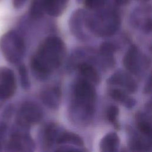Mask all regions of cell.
Wrapping results in <instances>:
<instances>
[{
    "instance_id": "cell-1",
    "label": "cell",
    "mask_w": 152,
    "mask_h": 152,
    "mask_svg": "<svg viewBox=\"0 0 152 152\" xmlns=\"http://www.w3.org/2000/svg\"><path fill=\"white\" fill-rule=\"evenodd\" d=\"M65 45L57 36L47 37L39 47L31 61L34 75L40 80H44L63 61L65 55Z\"/></svg>"
},
{
    "instance_id": "cell-2",
    "label": "cell",
    "mask_w": 152,
    "mask_h": 152,
    "mask_svg": "<svg viewBox=\"0 0 152 152\" xmlns=\"http://www.w3.org/2000/svg\"><path fill=\"white\" fill-rule=\"evenodd\" d=\"M120 24L118 12L107 5L95 10L93 14L87 13L86 17L87 29L99 36H112L118 30Z\"/></svg>"
},
{
    "instance_id": "cell-3",
    "label": "cell",
    "mask_w": 152,
    "mask_h": 152,
    "mask_svg": "<svg viewBox=\"0 0 152 152\" xmlns=\"http://www.w3.org/2000/svg\"><path fill=\"white\" fill-rule=\"evenodd\" d=\"M75 104L78 112L91 118L94 111L96 93L93 84L81 78L78 80L73 89Z\"/></svg>"
},
{
    "instance_id": "cell-4",
    "label": "cell",
    "mask_w": 152,
    "mask_h": 152,
    "mask_svg": "<svg viewBox=\"0 0 152 152\" xmlns=\"http://www.w3.org/2000/svg\"><path fill=\"white\" fill-rule=\"evenodd\" d=\"M0 50L9 62H19L25 52V44L22 36L14 30L7 32L0 39Z\"/></svg>"
},
{
    "instance_id": "cell-5",
    "label": "cell",
    "mask_w": 152,
    "mask_h": 152,
    "mask_svg": "<svg viewBox=\"0 0 152 152\" xmlns=\"http://www.w3.org/2000/svg\"><path fill=\"white\" fill-rule=\"evenodd\" d=\"M42 116L41 108L33 102H27L21 106L17 116V121L21 127L27 128L38 124Z\"/></svg>"
},
{
    "instance_id": "cell-6",
    "label": "cell",
    "mask_w": 152,
    "mask_h": 152,
    "mask_svg": "<svg viewBox=\"0 0 152 152\" xmlns=\"http://www.w3.org/2000/svg\"><path fill=\"white\" fill-rule=\"evenodd\" d=\"M16 89L14 74L10 69L0 68V100H5L11 97Z\"/></svg>"
},
{
    "instance_id": "cell-7",
    "label": "cell",
    "mask_w": 152,
    "mask_h": 152,
    "mask_svg": "<svg viewBox=\"0 0 152 152\" xmlns=\"http://www.w3.org/2000/svg\"><path fill=\"white\" fill-rule=\"evenodd\" d=\"M7 147L9 151H30L33 150L34 145L28 134L16 131L11 134Z\"/></svg>"
},
{
    "instance_id": "cell-8",
    "label": "cell",
    "mask_w": 152,
    "mask_h": 152,
    "mask_svg": "<svg viewBox=\"0 0 152 152\" xmlns=\"http://www.w3.org/2000/svg\"><path fill=\"white\" fill-rule=\"evenodd\" d=\"M110 85L119 86L125 91L133 93L137 90V84L133 78L127 72L118 71L114 73L107 81Z\"/></svg>"
},
{
    "instance_id": "cell-9",
    "label": "cell",
    "mask_w": 152,
    "mask_h": 152,
    "mask_svg": "<svg viewBox=\"0 0 152 152\" xmlns=\"http://www.w3.org/2000/svg\"><path fill=\"white\" fill-rule=\"evenodd\" d=\"M87 12L83 9L75 10L71 15L69 21L71 31L78 38L85 37L84 29L87 27L86 17Z\"/></svg>"
},
{
    "instance_id": "cell-10",
    "label": "cell",
    "mask_w": 152,
    "mask_h": 152,
    "mask_svg": "<svg viewBox=\"0 0 152 152\" xmlns=\"http://www.w3.org/2000/svg\"><path fill=\"white\" fill-rule=\"evenodd\" d=\"M138 48L135 45L128 49L123 58V64L127 71L133 74H137L141 64Z\"/></svg>"
},
{
    "instance_id": "cell-11",
    "label": "cell",
    "mask_w": 152,
    "mask_h": 152,
    "mask_svg": "<svg viewBox=\"0 0 152 152\" xmlns=\"http://www.w3.org/2000/svg\"><path fill=\"white\" fill-rule=\"evenodd\" d=\"M40 97L46 106L51 109H56L61 102V90L58 87H48L42 91Z\"/></svg>"
},
{
    "instance_id": "cell-12",
    "label": "cell",
    "mask_w": 152,
    "mask_h": 152,
    "mask_svg": "<svg viewBox=\"0 0 152 152\" xmlns=\"http://www.w3.org/2000/svg\"><path fill=\"white\" fill-rule=\"evenodd\" d=\"M45 13L53 17L61 15L66 9L69 0H41Z\"/></svg>"
},
{
    "instance_id": "cell-13",
    "label": "cell",
    "mask_w": 152,
    "mask_h": 152,
    "mask_svg": "<svg viewBox=\"0 0 152 152\" xmlns=\"http://www.w3.org/2000/svg\"><path fill=\"white\" fill-rule=\"evenodd\" d=\"M119 145V138L113 132L105 135L100 142V150L103 152H115L118 150Z\"/></svg>"
},
{
    "instance_id": "cell-14",
    "label": "cell",
    "mask_w": 152,
    "mask_h": 152,
    "mask_svg": "<svg viewBox=\"0 0 152 152\" xmlns=\"http://www.w3.org/2000/svg\"><path fill=\"white\" fill-rule=\"evenodd\" d=\"M78 69L83 78L92 84H97L100 81V76L92 65L85 62L81 63L78 65Z\"/></svg>"
},
{
    "instance_id": "cell-15",
    "label": "cell",
    "mask_w": 152,
    "mask_h": 152,
    "mask_svg": "<svg viewBox=\"0 0 152 152\" xmlns=\"http://www.w3.org/2000/svg\"><path fill=\"white\" fill-rule=\"evenodd\" d=\"M109 95L114 100L122 103L127 108L132 107L135 104V100L129 96L127 92L119 88H112L109 91Z\"/></svg>"
},
{
    "instance_id": "cell-16",
    "label": "cell",
    "mask_w": 152,
    "mask_h": 152,
    "mask_svg": "<svg viewBox=\"0 0 152 152\" xmlns=\"http://www.w3.org/2000/svg\"><path fill=\"white\" fill-rule=\"evenodd\" d=\"M56 143L58 144L68 143L79 147L84 145V142L79 135L68 131L59 132L56 138Z\"/></svg>"
},
{
    "instance_id": "cell-17",
    "label": "cell",
    "mask_w": 152,
    "mask_h": 152,
    "mask_svg": "<svg viewBox=\"0 0 152 152\" xmlns=\"http://www.w3.org/2000/svg\"><path fill=\"white\" fill-rule=\"evenodd\" d=\"M137 125L140 133L146 138H150L151 134V124L150 121L144 113H137Z\"/></svg>"
},
{
    "instance_id": "cell-18",
    "label": "cell",
    "mask_w": 152,
    "mask_h": 152,
    "mask_svg": "<svg viewBox=\"0 0 152 152\" xmlns=\"http://www.w3.org/2000/svg\"><path fill=\"white\" fill-rule=\"evenodd\" d=\"M59 134L57 125L54 124L48 125L44 131V142L46 147H50L56 143V138Z\"/></svg>"
},
{
    "instance_id": "cell-19",
    "label": "cell",
    "mask_w": 152,
    "mask_h": 152,
    "mask_svg": "<svg viewBox=\"0 0 152 152\" xmlns=\"http://www.w3.org/2000/svg\"><path fill=\"white\" fill-rule=\"evenodd\" d=\"M45 13L41 0H32L30 10V16L33 19H39Z\"/></svg>"
},
{
    "instance_id": "cell-20",
    "label": "cell",
    "mask_w": 152,
    "mask_h": 152,
    "mask_svg": "<svg viewBox=\"0 0 152 152\" xmlns=\"http://www.w3.org/2000/svg\"><path fill=\"white\" fill-rule=\"evenodd\" d=\"M119 115V109L117 106L112 105L110 106L106 112V117L107 120L112 124L116 128H119V124L118 122V116Z\"/></svg>"
},
{
    "instance_id": "cell-21",
    "label": "cell",
    "mask_w": 152,
    "mask_h": 152,
    "mask_svg": "<svg viewBox=\"0 0 152 152\" xmlns=\"http://www.w3.org/2000/svg\"><path fill=\"white\" fill-rule=\"evenodd\" d=\"M115 50L116 48L115 46L109 42H104L101 45L100 48V52L102 55L109 59H112Z\"/></svg>"
},
{
    "instance_id": "cell-22",
    "label": "cell",
    "mask_w": 152,
    "mask_h": 152,
    "mask_svg": "<svg viewBox=\"0 0 152 152\" xmlns=\"http://www.w3.org/2000/svg\"><path fill=\"white\" fill-rule=\"evenodd\" d=\"M107 2V0H84L83 2L87 8L93 11L104 7Z\"/></svg>"
},
{
    "instance_id": "cell-23",
    "label": "cell",
    "mask_w": 152,
    "mask_h": 152,
    "mask_svg": "<svg viewBox=\"0 0 152 152\" xmlns=\"http://www.w3.org/2000/svg\"><path fill=\"white\" fill-rule=\"evenodd\" d=\"M18 72L22 87L25 89H28L30 87V81L26 66L24 65H20Z\"/></svg>"
},
{
    "instance_id": "cell-24",
    "label": "cell",
    "mask_w": 152,
    "mask_h": 152,
    "mask_svg": "<svg viewBox=\"0 0 152 152\" xmlns=\"http://www.w3.org/2000/svg\"><path fill=\"white\" fill-rule=\"evenodd\" d=\"M27 0H12L13 7L16 9L21 8L26 2Z\"/></svg>"
},
{
    "instance_id": "cell-25",
    "label": "cell",
    "mask_w": 152,
    "mask_h": 152,
    "mask_svg": "<svg viewBox=\"0 0 152 152\" xmlns=\"http://www.w3.org/2000/svg\"><path fill=\"white\" fill-rule=\"evenodd\" d=\"M151 90V76L149 77L146 84L145 86L144 87V93L146 94H148L150 93Z\"/></svg>"
},
{
    "instance_id": "cell-26",
    "label": "cell",
    "mask_w": 152,
    "mask_h": 152,
    "mask_svg": "<svg viewBox=\"0 0 152 152\" xmlns=\"http://www.w3.org/2000/svg\"><path fill=\"white\" fill-rule=\"evenodd\" d=\"M114 1L118 5H123L127 4L129 2V0H114Z\"/></svg>"
},
{
    "instance_id": "cell-27",
    "label": "cell",
    "mask_w": 152,
    "mask_h": 152,
    "mask_svg": "<svg viewBox=\"0 0 152 152\" xmlns=\"http://www.w3.org/2000/svg\"><path fill=\"white\" fill-rule=\"evenodd\" d=\"M135 1H140V2H148L150 0H135Z\"/></svg>"
},
{
    "instance_id": "cell-28",
    "label": "cell",
    "mask_w": 152,
    "mask_h": 152,
    "mask_svg": "<svg viewBox=\"0 0 152 152\" xmlns=\"http://www.w3.org/2000/svg\"><path fill=\"white\" fill-rule=\"evenodd\" d=\"M78 2H79V3H80V2H84V0H76Z\"/></svg>"
}]
</instances>
